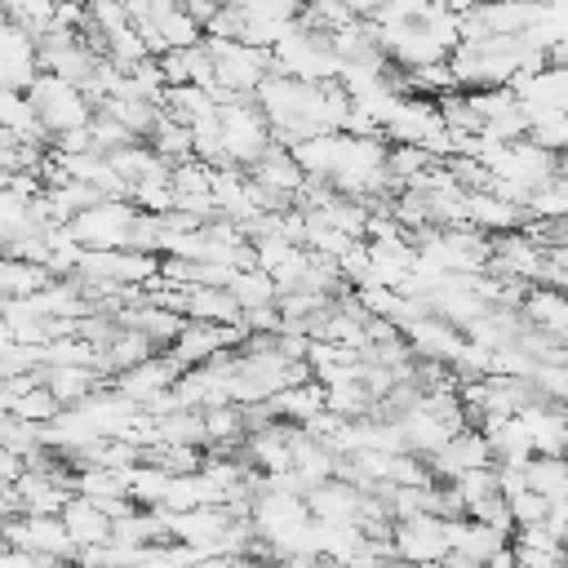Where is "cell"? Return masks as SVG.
Listing matches in <instances>:
<instances>
[{"instance_id": "obj_1", "label": "cell", "mask_w": 568, "mask_h": 568, "mask_svg": "<svg viewBox=\"0 0 568 568\" xmlns=\"http://www.w3.org/2000/svg\"><path fill=\"white\" fill-rule=\"evenodd\" d=\"M27 102L36 106V115H40L49 142L62 138V133H71V129H89V120H93V102L84 98V89H80V84H67V80H58V75H49V71H40V75L31 80Z\"/></svg>"}, {"instance_id": "obj_2", "label": "cell", "mask_w": 568, "mask_h": 568, "mask_svg": "<svg viewBox=\"0 0 568 568\" xmlns=\"http://www.w3.org/2000/svg\"><path fill=\"white\" fill-rule=\"evenodd\" d=\"M217 129H222V151H226V164L235 169H253L271 146H275V133L266 124V115L257 111L253 98H240L231 106L217 111Z\"/></svg>"}, {"instance_id": "obj_3", "label": "cell", "mask_w": 568, "mask_h": 568, "mask_svg": "<svg viewBox=\"0 0 568 568\" xmlns=\"http://www.w3.org/2000/svg\"><path fill=\"white\" fill-rule=\"evenodd\" d=\"M204 49L213 58L217 84L235 98H253L271 75V49H253L244 40H209V36H204Z\"/></svg>"}, {"instance_id": "obj_4", "label": "cell", "mask_w": 568, "mask_h": 568, "mask_svg": "<svg viewBox=\"0 0 568 568\" xmlns=\"http://www.w3.org/2000/svg\"><path fill=\"white\" fill-rule=\"evenodd\" d=\"M133 222H138V209H133L129 200H102V204L75 213L67 226H71V235H75L89 253H111V248H129Z\"/></svg>"}, {"instance_id": "obj_5", "label": "cell", "mask_w": 568, "mask_h": 568, "mask_svg": "<svg viewBox=\"0 0 568 568\" xmlns=\"http://www.w3.org/2000/svg\"><path fill=\"white\" fill-rule=\"evenodd\" d=\"M390 555L408 568H435L444 564L453 550H448V519L439 515H413V519H399L390 528Z\"/></svg>"}, {"instance_id": "obj_6", "label": "cell", "mask_w": 568, "mask_h": 568, "mask_svg": "<svg viewBox=\"0 0 568 568\" xmlns=\"http://www.w3.org/2000/svg\"><path fill=\"white\" fill-rule=\"evenodd\" d=\"M182 373H186V368H182L169 351H160V355H151L146 364H138V368H129V373L111 377V390H120L129 404L146 408V404H155L160 395H169V390L182 382Z\"/></svg>"}, {"instance_id": "obj_7", "label": "cell", "mask_w": 568, "mask_h": 568, "mask_svg": "<svg viewBox=\"0 0 568 568\" xmlns=\"http://www.w3.org/2000/svg\"><path fill=\"white\" fill-rule=\"evenodd\" d=\"M484 466H493V448H488V439H484L479 426H462V430L430 457L435 484H453L457 475H466V470H484Z\"/></svg>"}, {"instance_id": "obj_8", "label": "cell", "mask_w": 568, "mask_h": 568, "mask_svg": "<svg viewBox=\"0 0 568 568\" xmlns=\"http://www.w3.org/2000/svg\"><path fill=\"white\" fill-rule=\"evenodd\" d=\"M36 75H40V44L4 18L0 22V80L9 89H22L27 93Z\"/></svg>"}, {"instance_id": "obj_9", "label": "cell", "mask_w": 568, "mask_h": 568, "mask_svg": "<svg viewBox=\"0 0 568 568\" xmlns=\"http://www.w3.org/2000/svg\"><path fill=\"white\" fill-rule=\"evenodd\" d=\"M44 390L62 404V408H80L84 399H93L98 390H106L111 377H102L98 368H75V364H44L40 373Z\"/></svg>"}, {"instance_id": "obj_10", "label": "cell", "mask_w": 568, "mask_h": 568, "mask_svg": "<svg viewBox=\"0 0 568 568\" xmlns=\"http://www.w3.org/2000/svg\"><path fill=\"white\" fill-rule=\"evenodd\" d=\"M359 506H364V493L342 484V479H328V484L306 493V510H311L315 524H333V528L359 524Z\"/></svg>"}, {"instance_id": "obj_11", "label": "cell", "mask_w": 568, "mask_h": 568, "mask_svg": "<svg viewBox=\"0 0 568 568\" xmlns=\"http://www.w3.org/2000/svg\"><path fill=\"white\" fill-rule=\"evenodd\" d=\"M506 546H510V532H497V528H488L479 519H448V550L457 559H466V564H479L484 568Z\"/></svg>"}, {"instance_id": "obj_12", "label": "cell", "mask_w": 568, "mask_h": 568, "mask_svg": "<svg viewBox=\"0 0 568 568\" xmlns=\"http://www.w3.org/2000/svg\"><path fill=\"white\" fill-rule=\"evenodd\" d=\"M160 71H164V84L169 89H182V84L213 89L217 84V71H213V58H209L204 44H195V49H169L160 58Z\"/></svg>"}, {"instance_id": "obj_13", "label": "cell", "mask_w": 568, "mask_h": 568, "mask_svg": "<svg viewBox=\"0 0 568 568\" xmlns=\"http://www.w3.org/2000/svg\"><path fill=\"white\" fill-rule=\"evenodd\" d=\"M62 524H67V532H71V541H75V550H89V546H111V515L106 510H98L93 501H84V497H71L67 506H62Z\"/></svg>"}, {"instance_id": "obj_14", "label": "cell", "mask_w": 568, "mask_h": 568, "mask_svg": "<svg viewBox=\"0 0 568 568\" xmlns=\"http://www.w3.org/2000/svg\"><path fill=\"white\" fill-rule=\"evenodd\" d=\"M182 320L195 324H222V328H240V302L231 297V288H191Z\"/></svg>"}, {"instance_id": "obj_15", "label": "cell", "mask_w": 568, "mask_h": 568, "mask_svg": "<svg viewBox=\"0 0 568 568\" xmlns=\"http://www.w3.org/2000/svg\"><path fill=\"white\" fill-rule=\"evenodd\" d=\"M266 408H271V417H275V422H284V426H306L311 417H320V413H324V386H320V382L288 386V390L271 395V399H266Z\"/></svg>"}, {"instance_id": "obj_16", "label": "cell", "mask_w": 568, "mask_h": 568, "mask_svg": "<svg viewBox=\"0 0 568 568\" xmlns=\"http://www.w3.org/2000/svg\"><path fill=\"white\" fill-rule=\"evenodd\" d=\"M169 484L173 475L151 466V462H138L124 470V497L138 506V510H164V497H169Z\"/></svg>"}, {"instance_id": "obj_17", "label": "cell", "mask_w": 568, "mask_h": 568, "mask_svg": "<svg viewBox=\"0 0 568 568\" xmlns=\"http://www.w3.org/2000/svg\"><path fill=\"white\" fill-rule=\"evenodd\" d=\"M160 111H164L173 124L195 129V124H204V120H213V115H217V102H213V93H209V89L182 84V89H169V93H164Z\"/></svg>"}, {"instance_id": "obj_18", "label": "cell", "mask_w": 568, "mask_h": 568, "mask_svg": "<svg viewBox=\"0 0 568 568\" xmlns=\"http://www.w3.org/2000/svg\"><path fill=\"white\" fill-rule=\"evenodd\" d=\"M528 488L546 501H568V457H532Z\"/></svg>"}, {"instance_id": "obj_19", "label": "cell", "mask_w": 568, "mask_h": 568, "mask_svg": "<svg viewBox=\"0 0 568 568\" xmlns=\"http://www.w3.org/2000/svg\"><path fill=\"white\" fill-rule=\"evenodd\" d=\"M448 488H453V497L462 501L466 515H475L479 506H488L493 497H501V488H497V470H493V466H484V470H466V475H457Z\"/></svg>"}, {"instance_id": "obj_20", "label": "cell", "mask_w": 568, "mask_h": 568, "mask_svg": "<svg viewBox=\"0 0 568 568\" xmlns=\"http://www.w3.org/2000/svg\"><path fill=\"white\" fill-rule=\"evenodd\" d=\"M231 297L240 302V315H244V311H262V306H275L280 288H275V280H271V275H262V271L253 266V271H240V275L231 280Z\"/></svg>"}, {"instance_id": "obj_21", "label": "cell", "mask_w": 568, "mask_h": 568, "mask_svg": "<svg viewBox=\"0 0 568 568\" xmlns=\"http://www.w3.org/2000/svg\"><path fill=\"white\" fill-rule=\"evenodd\" d=\"M58 413H62V404H58V399L44 390V382H40V386H31L27 395H18V404H13V413H9V417L27 422V426H49Z\"/></svg>"}, {"instance_id": "obj_22", "label": "cell", "mask_w": 568, "mask_h": 568, "mask_svg": "<svg viewBox=\"0 0 568 568\" xmlns=\"http://www.w3.org/2000/svg\"><path fill=\"white\" fill-rule=\"evenodd\" d=\"M506 506H510L515 528H537V524H546V515H550V501H546V497H537L532 488H528V493H519V497H510Z\"/></svg>"}, {"instance_id": "obj_23", "label": "cell", "mask_w": 568, "mask_h": 568, "mask_svg": "<svg viewBox=\"0 0 568 568\" xmlns=\"http://www.w3.org/2000/svg\"><path fill=\"white\" fill-rule=\"evenodd\" d=\"M484 568H519V564H515V550L506 546V550H497V555H493V559H488Z\"/></svg>"}, {"instance_id": "obj_24", "label": "cell", "mask_w": 568, "mask_h": 568, "mask_svg": "<svg viewBox=\"0 0 568 568\" xmlns=\"http://www.w3.org/2000/svg\"><path fill=\"white\" fill-rule=\"evenodd\" d=\"M195 568H235V559H222V555H213V559H200Z\"/></svg>"}, {"instance_id": "obj_25", "label": "cell", "mask_w": 568, "mask_h": 568, "mask_svg": "<svg viewBox=\"0 0 568 568\" xmlns=\"http://www.w3.org/2000/svg\"><path fill=\"white\" fill-rule=\"evenodd\" d=\"M58 568H80V564H58Z\"/></svg>"}]
</instances>
